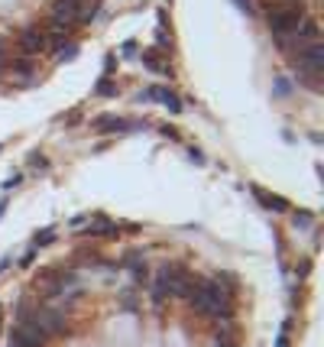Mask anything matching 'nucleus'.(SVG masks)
I'll return each mask as SVG.
<instances>
[{
  "label": "nucleus",
  "instance_id": "obj_1",
  "mask_svg": "<svg viewBox=\"0 0 324 347\" xmlns=\"http://www.w3.org/2000/svg\"><path fill=\"white\" fill-rule=\"evenodd\" d=\"M266 17V26L275 33V36H288V33H295L301 26V20L308 17L305 13V4H282V7H269V10H263Z\"/></svg>",
  "mask_w": 324,
  "mask_h": 347
},
{
  "label": "nucleus",
  "instance_id": "obj_2",
  "mask_svg": "<svg viewBox=\"0 0 324 347\" xmlns=\"http://www.w3.org/2000/svg\"><path fill=\"white\" fill-rule=\"evenodd\" d=\"M46 341H49V334H46V331L39 328L30 315H26L23 321L17 324V331H13V344H17V347H43Z\"/></svg>",
  "mask_w": 324,
  "mask_h": 347
},
{
  "label": "nucleus",
  "instance_id": "obj_3",
  "mask_svg": "<svg viewBox=\"0 0 324 347\" xmlns=\"http://www.w3.org/2000/svg\"><path fill=\"white\" fill-rule=\"evenodd\" d=\"M33 321L39 324V328L46 331V334H65V315L62 311H55V308H39V311H33Z\"/></svg>",
  "mask_w": 324,
  "mask_h": 347
},
{
  "label": "nucleus",
  "instance_id": "obj_4",
  "mask_svg": "<svg viewBox=\"0 0 324 347\" xmlns=\"http://www.w3.org/2000/svg\"><path fill=\"white\" fill-rule=\"evenodd\" d=\"M140 98H143V101H159V104H165L172 114H178V111H182V101H178V94L172 91V88H162V85L146 88V91H143Z\"/></svg>",
  "mask_w": 324,
  "mask_h": 347
},
{
  "label": "nucleus",
  "instance_id": "obj_5",
  "mask_svg": "<svg viewBox=\"0 0 324 347\" xmlns=\"http://www.w3.org/2000/svg\"><path fill=\"white\" fill-rule=\"evenodd\" d=\"M20 49H23V56H36V52H43L46 49V30H39V26L26 30L23 36H20Z\"/></svg>",
  "mask_w": 324,
  "mask_h": 347
},
{
  "label": "nucleus",
  "instance_id": "obj_6",
  "mask_svg": "<svg viewBox=\"0 0 324 347\" xmlns=\"http://www.w3.org/2000/svg\"><path fill=\"white\" fill-rule=\"evenodd\" d=\"M91 127H94L98 133H127V130H133V124H127V120L114 117V114H101V117H94Z\"/></svg>",
  "mask_w": 324,
  "mask_h": 347
},
{
  "label": "nucleus",
  "instance_id": "obj_7",
  "mask_svg": "<svg viewBox=\"0 0 324 347\" xmlns=\"http://www.w3.org/2000/svg\"><path fill=\"white\" fill-rule=\"evenodd\" d=\"M250 192L259 198V205H263V208H269V211H288V201H285V198H279V195H272V192H266V188L250 185Z\"/></svg>",
  "mask_w": 324,
  "mask_h": 347
},
{
  "label": "nucleus",
  "instance_id": "obj_8",
  "mask_svg": "<svg viewBox=\"0 0 324 347\" xmlns=\"http://www.w3.org/2000/svg\"><path fill=\"white\" fill-rule=\"evenodd\" d=\"M78 13H81V0H55V20L72 23V20H78Z\"/></svg>",
  "mask_w": 324,
  "mask_h": 347
},
{
  "label": "nucleus",
  "instance_id": "obj_9",
  "mask_svg": "<svg viewBox=\"0 0 324 347\" xmlns=\"http://www.w3.org/2000/svg\"><path fill=\"white\" fill-rule=\"evenodd\" d=\"M143 65H149V69H153L156 75H169V78H172V69H169V65L162 62L159 56H156L153 49H146V52H143Z\"/></svg>",
  "mask_w": 324,
  "mask_h": 347
},
{
  "label": "nucleus",
  "instance_id": "obj_10",
  "mask_svg": "<svg viewBox=\"0 0 324 347\" xmlns=\"http://www.w3.org/2000/svg\"><path fill=\"white\" fill-rule=\"evenodd\" d=\"M117 91H120V85L110 81V78H101L98 85H94V94H98V98H117Z\"/></svg>",
  "mask_w": 324,
  "mask_h": 347
},
{
  "label": "nucleus",
  "instance_id": "obj_11",
  "mask_svg": "<svg viewBox=\"0 0 324 347\" xmlns=\"http://www.w3.org/2000/svg\"><path fill=\"white\" fill-rule=\"evenodd\" d=\"M52 240H55V230H52V227H46L43 234L33 237V243H36V247H46V243H52Z\"/></svg>",
  "mask_w": 324,
  "mask_h": 347
},
{
  "label": "nucleus",
  "instance_id": "obj_12",
  "mask_svg": "<svg viewBox=\"0 0 324 347\" xmlns=\"http://www.w3.org/2000/svg\"><path fill=\"white\" fill-rule=\"evenodd\" d=\"M55 56H59V62H68V59H75V56H78V46H72V43H68V49H55Z\"/></svg>",
  "mask_w": 324,
  "mask_h": 347
},
{
  "label": "nucleus",
  "instance_id": "obj_13",
  "mask_svg": "<svg viewBox=\"0 0 324 347\" xmlns=\"http://www.w3.org/2000/svg\"><path fill=\"white\" fill-rule=\"evenodd\" d=\"M292 217H295V224H301V227H308V224H311V221H314V217H311V214H308V211H295V214H292Z\"/></svg>",
  "mask_w": 324,
  "mask_h": 347
},
{
  "label": "nucleus",
  "instance_id": "obj_14",
  "mask_svg": "<svg viewBox=\"0 0 324 347\" xmlns=\"http://www.w3.org/2000/svg\"><path fill=\"white\" fill-rule=\"evenodd\" d=\"M33 260H36V250H26V253H23V260H20V263H23V266H33Z\"/></svg>",
  "mask_w": 324,
  "mask_h": 347
},
{
  "label": "nucleus",
  "instance_id": "obj_15",
  "mask_svg": "<svg viewBox=\"0 0 324 347\" xmlns=\"http://www.w3.org/2000/svg\"><path fill=\"white\" fill-rule=\"evenodd\" d=\"M133 52H136V43H133V39H127V43H123V56H133Z\"/></svg>",
  "mask_w": 324,
  "mask_h": 347
},
{
  "label": "nucleus",
  "instance_id": "obj_16",
  "mask_svg": "<svg viewBox=\"0 0 324 347\" xmlns=\"http://www.w3.org/2000/svg\"><path fill=\"white\" fill-rule=\"evenodd\" d=\"M20 182H23V175L13 172V179H7V182H4V188H13V185H20Z\"/></svg>",
  "mask_w": 324,
  "mask_h": 347
},
{
  "label": "nucleus",
  "instance_id": "obj_17",
  "mask_svg": "<svg viewBox=\"0 0 324 347\" xmlns=\"http://www.w3.org/2000/svg\"><path fill=\"white\" fill-rule=\"evenodd\" d=\"M4 65H7V46L0 43V69H4Z\"/></svg>",
  "mask_w": 324,
  "mask_h": 347
},
{
  "label": "nucleus",
  "instance_id": "obj_18",
  "mask_svg": "<svg viewBox=\"0 0 324 347\" xmlns=\"http://www.w3.org/2000/svg\"><path fill=\"white\" fill-rule=\"evenodd\" d=\"M275 347H288V341H285V337H279V341H275Z\"/></svg>",
  "mask_w": 324,
  "mask_h": 347
},
{
  "label": "nucleus",
  "instance_id": "obj_19",
  "mask_svg": "<svg viewBox=\"0 0 324 347\" xmlns=\"http://www.w3.org/2000/svg\"><path fill=\"white\" fill-rule=\"evenodd\" d=\"M4 211H7V201H4V198H0V217H4Z\"/></svg>",
  "mask_w": 324,
  "mask_h": 347
},
{
  "label": "nucleus",
  "instance_id": "obj_20",
  "mask_svg": "<svg viewBox=\"0 0 324 347\" xmlns=\"http://www.w3.org/2000/svg\"><path fill=\"white\" fill-rule=\"evenodd\" d=\"M217 347H237V344H230V341H220Z\"/></svg>",
  "mask_w": 324,
  "mask_h": 347
}]
</instances>
